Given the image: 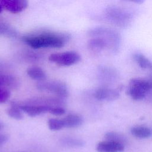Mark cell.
I'll return each mask as SVG.
<instances>
[{"mask_svg":"<svg viewBox=\"0 0 152 152\" xmlns=\"http://www.w3.org/2000/svg\"><path fill=\"white\" fill-rule=\"evenodd\" d=\"M15 104L14 103H12ZM20 109L26 113L28 116L31 117H35L42 113L49 112L50 109L52 107L47 106H40V105H30V104H16Z\"/></svg>","mask_w":152,"mask_h":152,"instance_id":"obj_10","label":"cell"},{"mask_svg":"<svg viewBox=\"0 0 152 152\" xmlns=\"http://www.w3.org/2000/svg\"><path fill=\"white\" fill-rule=\"evenodd\" d=\"M7 113L10 117L16 120H21L23 118L21 110L18 106L14 103H12L11 106L7 109Z\"/></svg>","mask_w":152,"mask_h":152,"instance_id":"obj_19","label":"cell"},{"mask_svg":"<svg viewBox=\"0 0 152 152\" xmlns=\"http://www.w3.org/2000/svg\"><path fill=\"white\" fill-rule=\"evenodd\" d=\"M1 3L4 9L14 14L23 11L28 5V1L25 0H1Z\"/></svg>","mask_w":152,"mask_h":152,"instance_id":"obj_8","label":"cell"},{"mask_svg":"<svg viewBox=\"0 0 152 152\" xmlns=\"http://www.w3.org/2000/svg\"><path fill=\"white\" fill-rule=\"evenodd\" d=\"M49 128L52 131H58L64 128V124L62 119L52 118L48 122Z\"/></svg>","mask_w":152,"mask_h":152,"instance_id":"obj_20","label":"cell"},{"mask_svg":"<svg viewBox=\"0 0 152 152\" xmlns=\"http://www.w3.org/2000/svg\"><path fill=\"white\" fill-rule=\"evenodd\" d=\"M94 97L101 101H113L119 97V93L116 90L108 87H99L94 93Z\"/></svg>","mask_w":152,"mask_h":152,"instance_id":"obj_7","label":"cell"},{"mask_svg":"<svg viewBox=\"0 0 152 152\" xmlns=\"http://www.w3.org/2000/svg\"><path fill=\"white\" fill-rule=\"evenodd\" d=\"M3 7H2V3H1V1H0V13L3 10Z\"/></svg>","mask_w":152,"mask_h":152,"instance_id":"obj_25","label":"cell"},{"mask_svg":"<svg viewBox=\"0 0 152 152\" xmlns=\"http://www.w3.org/2000/svg\"><path fill=\"white\" fill-rule=\"evenodd\" d=\"M105 16L113 24L122 28L128 27L132 20L131 13L126 10L115 5L109 6L106 8Z\"/></svg>","mask_w":152,"mask_h":152,"instance_id":"obj_2","label":"cell"},{"mask_svg":"<svg viewBox=\"0 0 152 152\" xmlns=\"http://www.w3.org/2000/svg\"><path fill=\"white\" fill-rule=\"evenodd\" d=\"M81 59L79 53L75 51H67L51 54L49 60L60 66H71L78 63Z\"/></svg>","mask_w":152,"mask_h":152,"instance_id":"obj_6","label":"cell"},{"mask_svg":"<svg viewBox=\"0 0 152 152\" xmlns=\"http://www.w3.org/2000/svg\"><path fill=\"white\" fill-rule=\"evenodd\" d=\"M62 142L69 147H81L84 144L83 141L72 138H65L62 140Z\"/></svg>","mask_w":152,"mask_h":152,"instance_id":"obj_21","label":"cell"},{"mask_svg":"<svg viewBox=\"0 0 152 152\" xmlns=\"http://www.w3.org/2000/svg\"><path fill=\"white\" fill-rule=\"evenodd\" d=\"M65 109L63 107L58 106V107H52L50 109L49 112L52 115L60 116L62 115L65 113Z\"/></svg>","mask_w":152,"mask_h":152,"instance_id":"obj_23","label":"cell"},{"mask_svg":"<svg viewBox=\"0 0 152 152\" xmlns=\"http://www.w3.org/2000/svg\"><path fill=\"white\" fill-rule=\"evenodd\" d=\"M88 48L95 52H99L109 47L108 43L101 37H93L87 43Z\"/></svg>","mask_w":152,"mask_h":152,"instance_id":"obj_12","label":"cell"},{"mask_svg":"<svg viewBox=\"0 0 152 152\" xmlns=\"http://www.w3.org/2000/svg\"><path fill=\"white\" fill-rule=\"evenodd\" d=\"M124 149V144L108 140L100 141L96 145L98 152H122Z\"/></svg>","mask_w":152,"mask_h":152,"instance_id":"obj_9","label":"cell"},{"mask_svg":"<svg viewBox=\"0 0 152 152\" xmlns=\"http://www.w3.org/2000/svg\"><path fill=\"white\" fill-rule=\"evenodd\" d=\"M3 127H4L3 124L1 122H0V130H1L3 128Z\"/></svg>","mask_w":152,"mask_h":152,"instance_id":"obj_26","label":"cell"},{"mask_svg":"<svg viewBox=\"0 0 152 152\" xmlns=\"http://www.w3.org/2000/svg\"><path fill=\"white\" fill-rule=\"evenodd\" d=\"M0 86L7 88H15L19 86V82L12 75L0 74Z\"/></svg>","mask_w":152,"mask_h":152,"instance_id":"obj_14","label":"cell"},{"mask_svg":"<svg viewBox=\"0 0 152 152\" xmlns=\"http://www.w3.org/2000/svg\"><path fill=\"white\" fill-rule=\"evenodd\" d=\"M37 88L40 91L53 94L59 98H65L68 96V89L66 84L61 81H42L37 83Z\"/></svg>","mask_w":152,"mask_h":152,"instance_id":"obj_5","label":"cell"},{"mask_svg":"<svg viewBox=\"0 0 152 152\" xmlns=\"http://www.w3.org/2000/svg\"><path fill=\"white\" fill-rule=\"evenodd\" d=\"M10 95L8 88L0 86V103L6 102L10 99Z\"/></svg>","mask_w":152,"mask_h":152,"instance_id":"obj_22","label":"cell"},{"mask_svg":"<svg viewBox=\"0 0 152 152\" xmlns=\"http://www.w3.org/2000/svg\"><path fill=\"white\" fill-rule=\"evenodd\" d=\"M131 134L136 138H147L151 136V129L145 126H135L131 129Z\"/></svg>","mask_w":152,"mask_h":152,"instance_id":"obj_13","label":"cell"},{"mask_svg":"<svg viewBox=\"0 0 152 152\" xmlns=\"http://www.w3.org/2000/svg\"><path fill=\"white\" fill-rule=\"evenodd\" d=\"M27 75L32 79L39 81L45 80L46 74L44 70L38 66H31L27 69Z\"/></svg>","mask_w":152,"mask_h":152,"instance_id":"obj_15","label":"cell"},{"mask_svg":"<svg viewBox=\"0 0 152 152\" xmlns=\"http://www.w3.org/2000/svg\"><path fill=\"white\" fill-rule=\"evenodd\" d=\"M0 34L7 37H15L17 34L15 30L9 24L0 22Z\"/></svg>","mask_w":152,"mask_h":152,"instance_id":"obj_18","label":"cell"},{"mask_svg":"<svg viewBox=\"0 0 152 152\" xmlns=\"http://www.w3.org/2000/svg\"><path fill=\"white\" fill-rule=\"evenodd\" d=\"M104 138L106 140L119 142L124 144V145L127 142V139L124 135L114 131H110L106 133L104 135Z\"/></svg>","mask_w":152,"mask_h":152,"instance_id":"obj_17","label":"cell"},{"mask_svg":"<svg viewBox=\"0 0 152 152\" xmlns=\"http://www.w3.org/2000/svg\"><path fill=\"white\" fill-rule=\"evenodd\" d=\"M152 89V83L150 80L133 78L130 80L127 90L128 94L135 100L143 99L146 93Z\"/></svg>","mask_w":152,"mask_h":152,"instance_id":"obj_4","label":"cell"},{"mask_svg":"<svg viewBox=\"0 0 152 152\" xmlns=\"http://www.w3.org/2000/svg\"><path fill=\"white\" fill-rule=\"evenodd\" d=\"M133 58L141 68L152 70V62L144 55L135 53L133 56Z\"/></svg>","mask_w":152,"mask_h":152,"instance_id":"obj_16","label":"cell"},{"mask_svg":"<svg viewBox=\"0 0 152 152\" xmlns=\"http://www.w3.org/2000/svg\"><path fill=\"white\" fill-rule=\"evenodd\" d=\"M150 81L151 82V83H152V74H151V75H150Z\"/></svg>","mask_w":152,"mask_h":152,"instance_id":"obj_27","label":"cell"},{"mask_svg":"<svg viewBox=\"0 0 152 152\" xmlns=\"http://www.w3.org/2000/svg\"><path fill=\"white\" fill-rule=\"evenodd\" d=\"M9 138V136L5 134H0V145L5 143Z\"/></svg>","mask_w":152,"mask_h":152,"instance_id":"obj_24","label":"cell"},{"mask_svg":"<svg viewBox=\"0 0 152 152\" xmlns=\"http://www.w3.org/2000/svg\"><path fill=\"white\" fill-rule=\"evenodd\" d=\"M64 128H77L82 125L83 119L82 116L76 113H70L62 119Z\"/></svg>","mask_w":152,"mask_h":152,"instance_id":"obj_11","label":"cell"},{"mask_svg":"<svg viewBox=\"0 0 152 152\" xmlns=\"http://www.w3.org/2000/svg\"><path fill=\"white\" fill-rule=\"evenodd\" d=\"M88 34L93 37H101L109 45V48L116 51L121 43V36L115 30L106 27H96L88 31Z\"/></svg>","mask_w":152,"mask_h":152,"instance_id":"obj_3","label":"cell"},{"mask_svg":"<svg viewBox=\"0 0 152 152\" xmlns=\"http://www.w3.org/2000/svg\"><path fill=\"white\" fill-rule=\"evenodd\" d=\"M69 36L66 34L43 30L24 35L23 41L33 49L60 48L65 45Z\"/></svg>","mask_w":152,"mask_h":152,"instance_id":"obj_1","label":"cell"}]
</instances>
